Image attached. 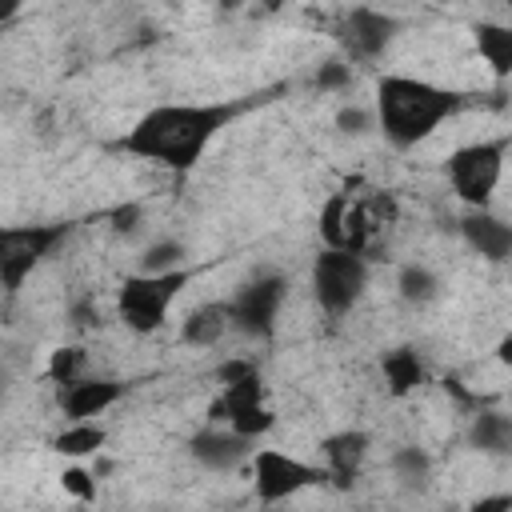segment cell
I'll list each match as a JSON object with an SVG mask.
<instances>
[{"instance_id":"cell-24","label":"cell","mask_w":512,"mask_h":512,"mask_svg":"<svg viewBox=\"0 0 512 512\" xmlns=\"http://www.w3.org/2000/svg\"><path fill=\"white\" fill-rule=\"evenodd\" d=\"M88 372H92V356H88L84 344H56V348L48 352L44 376L52 380V388H56V384H68V380H80V376H88Z\"/></svg>"},{"instance_id":"cell-14","label":"cell","mask_w":512,"mask_h":512,"mask_svg":"<svg viewBox=\"0 0 512 512\" xmlns=\"http://www.w3.org/2000/svg\"><path fill=\"white\" fill-rule=\"evenodd\" d=\"M128 384L116 380V376H80V380H68V384H56V408L64 420H100L108 408H116L124 400Z\"/></svg>"},{"instance_id":"cell-27","label":"cell","mask_w":512,"mask_h":512,"mask_svg":"<svg viewBox=\"0 0 512 512\" xmlns=\"http://www.w3.org/2000/svg\"><path fill=\"white\" fill-rule=\"evenodd\" d=\"M60 488H64L72 500H80V504L96 500V476H92L88 468H80V460H76V464H68V468L60 472Z\"/></svg>"},{"instance_id":"cell-22","label":"cell","mask_w":512,"mask_h":512,"mask_svg":"<svg viewBox=\"0 0 512 512\" xmlns=\"http://www.w3.org/2000/svg\"><path fill=\"white\" fill-rule=\"evenodd\" d=\"M388 468H392V476H396L404 488H428L436 460H432V452L420 448V444H400V448L388 456Z\"/></svg>"},{"instance_id":"cell-5","label":"cell","mask_w":512,"mask_h":512,"mask_svg":"<svg viewBox=\"0 0 512 512\" xmlns=\"http://www.w3.org/2000/svg\"><path fill=\"white\" fill-rule=\"evenodd\" d=\"M508 148H512L508 136H480V140H468L448 152L444 180L464 208H492V196L504 180Z\"/></svg>"},{"instance_id":"cell-20","label":"cell","mask_w":512,"mask_h":512,"mask_svg":"<svg viewBox=\"0 0 512 512\" xmlns=\"http://www.w3.org/2000/svg\"><path fill=\"white\" fill-rule=\"evenodd\" d=\"M440 292H444V284H440L436 268H428L424 260L400 264V272H396V296L408 308H428L432 300H440Z\"/></svg>"},{"instance_id":"cell-33","label":"cell","mask_w":512,"mask_h":512,"mask_svg":"<svg viewBox=\"0 0 512 512\" xmlns=\"http://www.w3.org/2000/svg\"><path fill=\"white\" fill-rule=\"evenodd\" d=\"M496 360H500V364H508V368H512V336H504V340H500V344H496Z\"/></svg>"},{"instance_id":"cell-6","label":"cell","mask_w":512,"mask_h":512,"mask_svg":"<svg viewBox=\"0 0 512 512\" xmlns=\"http://www.w3.org/2000/svg\"><path fill=\"white\" fill-rule=\"evenodd\" d=\"M372 284V264L364 252H344V248H320L312 256V268H308V288H312V300L324 316L340 320L348 316L364 292Z\"/></svg>"},{"instance_id":"cell-32","label":"cell","mask_w":512,"mask_h":512,"mask_svg":"<svg viewBox=\"0 0 512 512\" xmlns=\"http://www.w3.org/2000/svg\"><path fill=\"white\" fill-rule=\"evenodd\" d=\"M24 4H28V0H0V24L8 28V24H12V20L24 12Z\"/></svg>"},{"instance_id":"cell-17","label":"cell","mask_w":512,"mask_h":512,"mask_svg":"<svg viewBox=\"0 0 512 512\" xmlns=\"http://www.w3.org/2000/svg\"><path fill=\"white\" fill-rule=\"evenodd\" d=\"M232 332V312L228 300H204L180 320V340L192 348H216Z\"/></svg>"},{"instance_id":"cell-15","label":"cell","mask_w":512,"mask_h":512,"mask_svg":"<svg viewBox=\"0 0 512 512\" xmlns=\"http://www.w3.org/2000/svg\"><path fill=\"white\" fill-rule=\"evenodd\" d=\"M460 240L472 256L488 264H512V220L496 216L492 208H464Z\"/></svg>"},{"instance_id":"cell-19","label":"cell","mask_w":512,"mask_h":512,"mask_svg":"<svg viewBox=\"0 0 512 512\" xmlns=\"http://www.w3.org/2000/svg\"><path fill=\"white\" fill-rule=\"evenodd\" d=\"M468 444L480 456H512V412L484 408L468 420Z\"/></svg>"},{"instance_id":"cell-9","label":"cell","mask_w":512,"mask_h":512,"mask_svg":"<svg viewBox=\"0 0 512 512\" xmlns=\"http://www.w3.org/2000/svg\"><path fill=\"white\" fill-rule=\"evenodd\" d=\"M248 472H252V492L264 508L272 504H284L292 496H300L304 488H316L324 484V464H312V460H300L284 448H256L252 460H248Z\"/></svg>"},{"instance_id":"cell-28","label":"cell","mask_w":512,"mask_h":512,"mask_svg":"<svg viewBox=\"0 0 512 512\" xmlns=\"http://www.w3.org/2000/svg\"><path fill=\"white\" fill-rule=\"evenodd\" d=\"M68 324H72L76 332H92V328H100V324H104V320H100V304H96L92 296L72 300V304H68Z\"/></svg>"},{"instance_id":"cell-18","label":"cell","mask_w":512,"mask_h":512,"mask_svg":"<svg viewBox=\"0 0 512 512\" xmlns=\"http://www.w3.org/2000/svg\"><path fill=\"white\" fill-rule=\"evenodd\" d=\"M472 44H476V56L484 60V68L496 80L512 76V24H504V20H476L472 24Z\"/></svg>"},{"instance_id":"cell-12","label":"cell","mask_w":512,"mask_h":512,"mask_svg":"<svg viewBox=\"0 0 512 512\" xmlns=\"http://www.w3.org/2000/svg\"><path fill=\"white\" fill-rule=\"evenodd\" d=\"M184 452H188V460H192L196 468L224 476V472H236L240 464L252 460L256 440L244 436V432H236V428H228V424H220V420H208L204 428H196V432L188 436Z\"/></svg>"},{"instance_id":"cell-34","label":"cell","mask_w":512,"mask_h":512,"mask_svg":"<svg viewBox=\"0 0 512 512\" xmlns=\"http://www.w3.org/2000/svg\"><path fill=\"white\" fill-rule=\"evenodd\" d=\"M280 4H284V0H264V8H280Z\"/></svg>"},{"instance_id":"cell-31","label":"cell","mask_w":512,"mask_h":512,"mask_svg":"<svg viewBox=\"0 0 512 512\" xmlns=\"http://www.w3.org/2000/svg\"><path fill=\"white\" fill-rule=\"evenodd\" d=\"M472 508H476V512H504V508H512V492H496V496H476V500H472Z\"/></svg>"},{"instance_id":"cell-4","label":"cell","mask_w":512,"mask_h":512,"mask_svg":"<svg viewBox=\"0 0 512 512\" xmlns=\"http://www.w3.org/2000/svg\"><path fill=\"white\" fill-rule=\"evenodd\" d=\"M192 268H172V272H128L116 288V320L136 332V336H152L168 324L172 304L180 300V292L192 284Z\"/></svg>"},{"instance_id":"cell-26","label":"cell","mask_w":512,"mask_h":512,"mask_svg":"<svg viewBox=\"0 0 512 512\" xmlns=\"http://www.w3.org/2000/svg\"><path fill=\"white\" fill-rule=\"evenodd\" d=\"M352 84V64L340 56V60H324L316 72H312V88L320 92H344Z\"/></svg>"},{"instance_id":"cell-10","label":"cell","mask_w":512,"mask_h":512,"mask_svg":"<svg viewBox=\"0 0 512 512\" xmlns=\"http://www.w3.org/2000/svg\"><path fill=\"white\" fill-rule=\"evenodd\" d=\"M332 36H336L340 56L348 64H380L388 56V48L396 44V36H400V20L384 8L352 4L332 24Z\"/></svg>"},{"instance_id":"cell-29","label":"cell","mask_w":512,"mask_h":512,"mask_svg":"<svg viewBox=\"0 0 512 512\" xmlns=\"http://www.w3.org/2000/svg\"><path fill=\"white\" fill-rule=\"evenodd\" d=\"M260 372L256 356H228L220 368H216V384H228V380H240V376H252Z\"/></svg>"},{"instance_id":"cell-30","label":"cell","mask_w":512,"mask_h":512,"mask_svg":"<svg viewBox=\"0 0 512 512\" xmlns=\"http://www.w3.org/2000/svg\"><path fill=\"white\" fill-rule=\"evenodd\" d=\"M140 224H144V208H140V204H120V208L112 212V228H116L120 236H136Z\"/></svg>"},{"instance_id":"cell-36","label":"cell","mask_w":512,"mask_h":512,"mask_svg":"<svg viewBox=\"0 0 512 512\" xmlns=\"http://www.w3.org/2000/svg\"><path fill=\"white\" fill-rule=\"evenodd\" d=\"M508 4H512V0H508Z\"/></svg>"},{"instance_id":"cell-3","label":"cell","mask_w":512,"mask_h":512,"mask_svg":"<svg viewBox=\"0 0 512 512\" xmlns=\"http://www.w3.org/2000/svg\"><path fill=\"white\" fill-rule=\"evenodd\" d=\"M396 224V200L380 188L356 192L348 180L320 204V240L324 248H344V252H372L376 236Z\"/></svg>"},{"instance_id":"cell-1","label":"cell","mask_w":512,"mask_h":512,"mask_svg":"<svg viewBox=\"0 0 512 512\" xmlns=\"http://www.w3.org/2000/svg\"><path fill=\"white\" fill-rule=\"evenodd\" d=\"M236 116H240L236 100H168L140 112L132 128L116 140V148L144 164L184 176L204 160V152Z\"/></svg>"},{"instance_id":"cell-35","label":"cell","mask_w":512,"mask_h":512,"mask_svg":"<svg viewBox=\"0 0 512 512\" xmlns=\"http://www.w3.org/2000/svg\"><path fill=\"white\" fill-rule=\"evenodd\" d=\"M92 4H112V0H92Z\"/></svg>"},{"instance_id":"cell-2","label":"cell","mask_w":512,"mask_h":512,"mask_svg":"<svg viewBox=\"0 0 512 512\" xmlns=\"http://www.w3.org/2000/svg\"><path fill=\"white\" fill-rule=\"evenodd\" d=\"M372 108H376V132L396 152H412L424 140H432L448 120H456L468 108V96L428 76L384 72L376 80Z\"/></svg>"},{"instance_id":"cell-25","label":"cell","mask_w":512,"mask_h":512,"mask_svg":"<svg viewBox=\"0 0 512 512\" xmlns=\"http://www.w3.org/2000/svg\"><path fill=\"white\" fill-rule=\"evenodd\" d=\"M336 128L344 136H368V132H376V108L372 104H340L336 108Z\"/></svg>"},{"instance_id":"cell-13","label":"cell","mask_w":512,"mask_h":512,"mask_svg":"<svg viewBox=\"0 0 512 512\" xmlns=\"http://www.w3.org/2000/svg\"><path fill=\"white\" fill-rule=\"evenodd\" d=\"M368 456H372V432L364 428H336L320 440V464H324V476L332 488L348 492L364 468H368Z\"/></svg>"},{"instance_id":"cell-21","label":"cell","mask_w":512,"mask_h":512,"mask_svg":"<svg viewBox=\"0 0 512 512\" xmlns=\"http://www.w3.org/2000/svg\"><path fill=\"white\" fill-rule=\"evenodd\" d=\"M108 432L100 420H64V428L52 436V452L68 456V460H88L104 448Z\"/></svg>"},{"instance_id":"cell-8","label":"cell","mask_w":512,"mask_h":512,"mask_svg":"<svg viewBox=\"0 0 512 512\" xmlns=\"http://www.w3.org/2000/svg\"><path fill=\"white\" fill-rule=\"evenodd\" d=\"M288 304V276L276 268H260L252 272L232 296H228V312H232V332L256 344H268L280 328V312Z\"/></svg>"},{"instance_id":"cell-11","label":"cell","mask_w":512,"mask_h":512,"mask_svg":"<svg viewBox=\"0 0 512 512\" xmlns=\"http://www.w3.org/2000/svg\"><path fill=\"white\" fill-rule=\"evenodd\" d=\"M208 420H220V424H228V428H236V432H244L252 440H264L276 428V412L268 404L264 376L252 372V376L220 384V392L208 404Z\"/></svg>"},{"instance_id":"cell-23","label":"cell","mask_w":512,"mask_h":512,"mask_svg":"<svg viewBox=\"0 0 512 512\" xmlns=\"http://www.w3.org/2000/svg\"><path fill=\"white\" fill-rule=\"evenodd\" d=\"M140 272H172V268H188V244L180 236H156L140 248L136 256Z\"/></svg>"},{"instance_id":"cell-7","label":"cell","mask_w":512,"mask_h":512,"mask_svg":"<svg viewBox=\"0 0 512 512\" xmlns=\"http://www.w3.org/2000/svg\"><path fill=\"white\" fill-rule=\"evenodd\" d=\"M76 232L72 220H44V224H4L0 228V284L16 296L28 276L56 256V248Z\"/></svg>"},{"instance_id":"cell-16","label":"cell","mask_w":512,"mask_h":512,"mask_svg":"<svg viewBox=\"0 0 512 512\" xmlns=\"http://www.w3.org/2000/svg\"><path fill=\"white\" fill-rule=\"evenodd\" d=\"M380 376H384V388L388 396L404 400L412 392H420L428 384V360L416 344H396L380 356Z\"/></svg>"}]
</instances>
